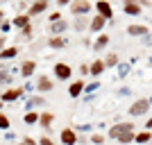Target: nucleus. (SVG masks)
Segmentation results:
<instances>
[{"label":"nucleus","mask_w":152,"mask_h":145,"mask_svg":"<svg viewBox=\"0 0 152 145\" xmlns=\"http://www.w3.org/2000/svg\"><path fill=\"white\" fill-rule=\"evenodd\" d=\"M150 100L148 98H141V100H136V102H132V107L127 109V114L132 116V118H141V116H145L148 111H150Z\"/></svg>","instance_id":"obj_1"},{"label":"nucleus","mask_w":152,"mask_h":145,"mask_svg":"<svg viewBox=\"0 0 152 145\" xmlns=\"http://www.w3.org/2000/svg\"><path fill=\"white\" fill-rule=\"evenodd\" d=\"M68 7H70V14H73L75 18H80V16H86V14L93 9V5H91L89 0H73Z\"/></svg>","instance_id":"obj_2"},{"label":"nucleus","mask_w":152,"mask_h":145,"mask_svg":"<svg viewBox=\"0 0 152 145\" xmlns=\"http://www.w3.org/2000/svg\"><path fill=\"white\" fill-rule=\"evenodd\" d=\"M93 7H95V12H98V16H102L107 23H114V7H111V2H107V0H98Z\"/></svg>","instance_id":"obj_3"},{"label":"nucleus","mask_w":152,"mask_h":145,"mask_svg":"<svg viewBox=\"0 0 152 145\" xmlns=\"http://www.w3.org/2000/svg\"><path fill=\"white\" fill-rule=\"evenodd\" d=\"M134 122H116L114 127H109V132H107V136L111 141H118V136L121 134H127V132H134Z\"/></svg>","instance_id":"obj_4"},{"label":"nucleus","mask_w":152,"mask_h":145,"mask_svg":"<svg viewBox=\"0 0 152 145\" xmlns=\"http://www.w3.org/2000/svg\"><path fill=\"white\" fill-rule=\"evenodd\" d=\"M55 77H57L59 82H66V79L73 77V68H70L68 63H64V61L55 63Z\"/></svg>","instance_id":"obj_5"},{"label":"nucleus","mask_w":152,"mask_h":145,"mask_svg":"<svg viewBox=\"0 0 152 145\" xmlns=\"http://www.w3.org/2000/svg\"><path fill=\"white\" fill-rule=\"evenodd\" d=\"M48 7H50V2H48V0H39V2H32V5L27 7V16H30V18H34V16H39V14L48 12Z\"/></svg>","instance_id":"obj_6"},{"label":"nucleus","mask_w":152,"mask_h":145,"mask_svg":"<svg viewBox=\"0 0 152 145\" xmlns=\"http://www.w3.org/2000/svg\"><path fill=\"white\" fill-rule=\"evenodd\" d=\"M123 12H125L127 16H141L143 7H141L136 0H125V2H123Z\"/></svg>","instance_id":"obj_7"},{"label":"nucleus","mask_w":152,"mask_h":145,"mask_svg":"<svg viewBox=\"0 0 152 145\" xmlns=\"http://www.w3.org/2000/svg\"><path fill=\"white\" fill-rule=\"evenodd\" d=\"M127 34H129V36H141V39H145L148 34H150V27H148V25H136V23H132V25H127Z\"/></svg>","instance_id":"obj_8"},{"label":"nucleus","mask_w":152,"mask_h":145,"mask_svg":"<svg viewBox=\"0 0 152 145\" xmlns=\"http://www.w3.org/2000/svg\"><path fill=\"white\" fill-rule=\"evenodd\" d=\"M61 143L64 145H77V132L73 127H64L61 129Z\"/></svg>","instance_id":"obj_9"},{"label":"nucleus","mask_w":152,"mask_h":145,"mask_svg":"<svg viewBox=\"0 0 152 145\" xmlns=\"http://www.w3.org/2000/svg\"><path fill=\"white\" fill-rule=\"evenodd\" d=\"M52 88H55V82H52L50 77L41 75V77L37 79V91H39V93H50Z\"/></svg>","instance_id":"obj_10"},{"label":"nucleus","mask_w":152,"mask_h":145,"mask_svg":"<svg viewBox=\"0 0 152 145\" xmlns=\"http://www.w3.org/2000/svg\"><path fill=\"white\" fill-rule=\"evenodd\" d=\"M89 70H91V77H100L104 70H107V66H104V59H93V61L89 63Z\"/></svg>","instance_id":"obj_11"},{"label":"nucleus","mask_w":152,"mask_h":145,"mask_svg":"<svg viewBox=\"0 0 152 145\" xmlns=\"http://www.w3.org/2000/svg\"><path fill=\"white\" fill-rule=\"evenodd\" d=\"M23 93H25L23 88H7V91L0 93V98H2V102H14V100H18Z\"/></svg>","instance_id":"obj_12"},{"label":"nucleus","mask_w":152,"mask_h":145,"mask_svg":"<svg viewBox=\"0 0 152 145\" xmlns=\"http://www.w3.org/2000/svg\"><path fill=\"white\" fill-rule=\"evenodd\" d=\"M84 88H86L84 79H75V82L68 86V95L70 98H80V95H84Z\"/></svg>","instance_id":"obj_13"},{"label":"nucleus","mask_w":152,"mask_h":145,"mask_svg":"<svg viewBox=\"0 0 152 145\" xmlns=\"http://www.w3.org/2000/svg\"><path fill=\"white\" fill-rule=\"evenodd\" d=\"M104 25H107V20L102 18V16H93V18H91V27H89V32H93V34H102Z\"/></svg>","instance_id":"obj_14"},{"label":"nucleus","mask_w":152,"mask_h":145,"mask_svg":"<svg viewBox=\"0 0 152 145\" xmlns=\"http://www.w3.org/2000/svg\"><path fill=\"white\" fill-rule=\"evenodd\" d=\"M109 41H111V39H109V34H104V32H102L100 36H95V41H93V50H95V52H102V50L109 45Z\"/></svg>","instance_id":"obj_15"},{"label":"nucleus","mask_w":152,"mask_h":145,"mask_svg":"<svg viewBox=\"0 0 152 145\" xmlns=\"http://www.w3.org/2000/svg\"><path fill=\"white\" fill-rule=\"evenodd\" d=\"M48 45H50L52 50H61V48L68 45V39H66V36H50V39H48Z\"/></svg>","instance_id":"obj_16"},{"label":"nucleus","mask_w":152,"mask_h":145,"mask_svg":"<svg viewBox=\"0 0 152 145\" xmlns=\"http://www.w3.org/2000/svg\"><path fill=\"white\" fill-rule=\"evenodd\" d=\"M91 27V18H86V16H80V18L73 20V30L75 32H84Z\"/></svg>","instance_id":"obj_17"},{"label":"nucleus","mask_w":152,"mask_h":145,"mask_svg":"<svg viewBox=\"0 0 152 145\" xmlns=\"http://www.w3.org/2000/svg\"><path fill=\"white\" fill-rule=\"evenodd\" d=\"M129 73H132V63H129V61H121L118 66H116V75H118V79H125Z\"/></svg>","instance_id":"obj_18"},{"label":"nucleus","mask_w":152,"mask_h":145,"mask_svg":"<svg viewBox=\"0 0 152 145\" xmlns=\"http://www.w3.org/2000/svg\"><path fill=\"white\" fill-rule=\"evenodd\" d=\"M34 107H45V98H43V95H32L30 100L25 102V109H27V111H32Z\"/></svg>","instance_id":"obj_19"},{"label":"nucleus","mask_w":152,"mask_h":145,"mask_svg":"<svg viewBox=\"0 0 152 145\" xmlns=\"http://www.w3.org/2000/svg\"><path fill=\"white\" fill-rule=\"evenodd\" d=\"M34 70H37V61L27 59V61H23V66H20V75L30 77V75H34Z\"/></svg>","instance_id":"obj_20"},{"label":"nucleus","mask_w":152,"mask_h":145,"mask_svg":"<svg viewBox=\"0 0 152 145\" xmlns=\"http://www.w3.org/2000/svg\"><path fill=\"white\" fill-rule=\"evenodd\" d=\"M66 30H68V20H59V23L50 25V32L55 34V36H61V34H66Z\"/></svg>","instance_id":"obj_21"},{"label":"nucleus","mask_w":152,"mask_h":145,"mask_svg":"<svg viewBox=\"0 0 152 145\" xmlns=\"http://www.w3.org/2000/svg\"><path fill=\"white\" fill-rule=\"evenodd\" d=\"M52 120H55V116H52L50 111H45V114H41V118H39V125L43 127L45 132H50V125H52Z\"/></svg>","instance_id":"obj_22"},{"label":"nucleus","mask_w":152,"mask_h":145,"mask_svg":"<svg viewBox=\"0 0 152 145\" xmlns=\"http://www.w3.org/2000/svg\"><path fill=\"white\" fill-rule=\"evenodd\" d=\"M152 141V132H148V129H143V132H136V141L134 143L136 145H145Z\"/></svg>","instance_id":"obj_23"},{"label":"nucleus","mask_w":152,"mask_h":145,"mask_svg":"<svg viewBox=\"0 0 152 145\" xmlns=\"http://www.w3.org/2000/svg\"><path fill=\"white\" fill-rule=\"evenodd\" d=\"M118 63H121L118 52H107V57H104V66H107V68H116Z\"/></svg>","instance_id":"obj_24"},{"label":"nucleus","mask_w":152,"mask_h":145,"mask_svg":"<svg viewBox=\"0 0 152 145\" xmlns=\"http://www.w3.org/2000/svg\"><path fill=\"white\" fill-rule=\"evenodd\" d=\"M16 55H18V48H16V45H9V48H5V50L0 52V59L7 61V59H14Z\"/></svg>","instance_id":"obj_25"},{"label":"nucleus","mask_w":152,"mask_h":145,"mask_svg":"<svg viewBox=\"0 0 152 145\" xmlns=\"http://www.w3.org/2000/svg\"><path fill=\"white\" fill-rule=\"evenodd\" d=\"M12 25H16V27H20V30H23V27L30 25V16H27V14H18V16L12 20Z\"/></svg>","instance_id":"obj_26"},{"label":"nucleus","mask_w":152,"mask_h":145,"mask_svg":"<svg viewBox=\"0 0 152 145\" xmlns=\"http://www.w3.org/2000/svg\"><path fill=\"white\" fill-rule=\"evenodd\" d=\"M39 118H41V114H37V111H25V116H23L25 125H39Z\"/></svg>","instance_id":"obj_27"},{"label":"nucleus","mask_w":152,"mask_h":145,"mask_svg":"<svg viewBox=\"0 0 152 145\" xmlns=\"http://www.w3.org/2000/svg\"><path fill=\"white\" fill-rule=\"evenodd\" d=\"M136 141V132H127L118 136V145H127V143H134Z\"/></svg>","instance_id":"obj_28"},{"label":"nucleus","mask_w":152,"mask_h":145,"mask_svg":"<svg viewBox=\"0 0 152 145\" xmlns=\"http://www.w3.org/2000/svg\"><path fill=\"white\" fill-rule=\"evenodd\" d=\"M104 141H107V136H104L102 132H95V134H91V136H89V143L91 145H102Z\"/></svg>","instance_id":"obj_29"},{"label":"nucleus","mask_w":152,"mask_h":145,"mask_svg":"<svg viewBox=\"0 0 152 145\" xmlns=\"http://www.w3.org/2000/svg\"><path fill=\"white\" fill-rule=\"evenodd\" d=\"M100 91V82L95 79V82H91V84H86V88H84V93L86 95H93V93H98Z\"/></svg>","instance_id":"obj_30"},{"label":"nucleus","mask_w":152,"mask_h":145,"mask_svg":"<svg viewBox=\"0 0 152 145\" xmlns=\"http://www.w3.org/2000/svg\"><path fill=\"white\" fill-rule=\"evenodd\" d=\"M0 84H12V75L2 68H0Z\"/></svg>","instance_id":"obj_31"},{"label":"nucleus","mask_w":152,"mask_h":145,"mask_svg":"<svg viewBox=\"0 0 152 145\" xmlns=\"http://www.w3.org/2000/svg\"><path fill=\"white\" fill-rule=\"evenodd\" d=\"M59 20H64L59 12H52L50 16H48V23H50V25H55V23H59Z\"/></svg>","instance_id":"obj_32"},{"label":"nucleus","mask_w":152,"mask_h":145,"mask_svg":"<svg viewBox=\"0 0 152 145\" xmlns=\"http://www.w3.org/2000/svg\"><path fill=\"white\" fill-rule=\"evenodd\" d=\"M20 39H25V41H30V39H32V25H27V27L20 30Z\"/></svg>","instance_id":"obj_33"},{"label":"nucleus","mask_w":152,"mask_h":145,"mask_svg":"<svg viewBox=\"0 0 152 145\" xmlns=\"http://www.w3.org/2000/svg\"><path fill=\"white\" fill-rule=\"evenodd\" d=\"M0 129H5V132L9 129V118H7L2 111H0Z\"/></svg>","instance_id":"obj_34"},{"label":"nucleus","mask_w":152,"mask_h":145,"mask_svg":"<svg viewBox=\"0 0 152 145\" xmlns=\"http://www.w3.org/2000/svg\"><path fill=\"white\" fill-rule=\"evenodd\" d=\"M129 95H132V88L129 86H121L118 88V98H129Z\"/></svg>","instance_id":"obj_35"},{"label":"nucleus","mask_w":152,"mask_h":145,"mask_svg":"<svg viewBox=\"0 0 152 145\" xmlns=\"http://www.w3.org/2000/svg\"><path fill=\"white\" fill-rule=\"evenodd\" d=\"M39 145H55V143H52L48 136H41V138H39Z\"/></svg>","instance_id":"obj_36"},{"label":"nucleus","mask_w":152,"mask_h":145,"mask_svg":"<svg viewBox=\"0 0 152 145\" xmlns=\"http://www.w3.org/2000/svg\"><path fill=\"white\" fill-rule=\"evenodd\" d=\"M80 73H82V75H91V70H89V63H82V66H80Z\"/></svg>","instance_id":"obj_37"},{"label":"nucleus","mask_w":152,"mask_h":145,"mask_svg":"<svg viewBox=\"0 0 152 145\" xmlns=\"http://www.w3.org/2000/svg\"><path fill=\"white\" fill-rule=\"evenodd\" d=\"M9 30H12V23H9V20H5V23L0 25V32H9Z\"/></svg>","instance_id":"obj_38"},{"label":"nucleus","mask_w":152,"mask_h":145,"mask_svg":"<svg viewBox=\"0 0 152 145\" xmlns=\"http://www.w3.org/2000/svg\"><path fill=\"white\" fill-rule=\"evenodd\" d=\"M141 41H143V43H145V45H150V48H152V32H150V34H148L145 39H141Z\"/></svg>","instance_id":"obj_39"},{"label":"nucleus","mask_w":152,"mask_h":145,"mask_svg":"<svg viewBox=\"0 0 152 145\" xmlns=\"http://www.w3.org/2000/svg\"><path fill=\"white\" fill-rule=\"evenodd\" d=\"M23 145H39V141H34V138H23Z\"/></svg>","instance_id":"obj_40"},{"label":"nucleus","mask_w":152,"mask_h":145,"mask_svg":"<svg viewBox=\"0 0 152 145\" xmlns=\"http://www.w3.org/2000/svg\"><path fill=\"white\" fill-rule=\"evenodd\" d=\"M5 138H7V141H16V134H12V132H7V134H5Z\"/></svg>","instance_id":"obj_41"},{"label":"nucleus","mask_w":152,"mask_h":145,"mask_svg":"<svg viewBox=\"0 0 152 145\" xmlns=\"http://www.w3.org/2000/svg\"><path fill=\"white\" fill-rule=\"evenodd\" d=\"M5 43H7V39H5V36H0V52L5 50Z\"/></svg>","instance_id":"obj_42"},{"label":"nucleus","mask_w":152,"mask_h":145,"mask_svg":"<svg viewBox=\"0 0 152 145\" xmlns=\"http://www.w3.org/2000/svg\"><path fill=\"white\" fill-rule=\"evenodd\" d=\"M80 132H91V125H80Z\"/></svg>","instance_id":"obj_43"},{"label":"nucleus","mask_w":152,"mask_h":145,"mask_svg":"<svg viewBox=\"0 0 152 145\" xmlns=\"http://www.w3.org/2000/svg\"><path fill=\"white\" fill-rule=\"evenodd\" d=\"M145 129H148V132H152V118H148V122H145Z\"/></svg>","instance_id":"obj_44"},{"label":"nucleus","mask_w":152,"mask_h":145,"mask_svg":"<svg viewBox=\"0 0 152 145\" xmlns=\"http://www.w3.org/2000/svg\"><path fill=\"white\" fill-rule=\"evenodd\" d=\"M2 23H5V12L0 9V25H2Z\"/></svg>","instance_id":"obj_45"},{"label":"nucleus","mask_w":152,"mask_h":145,"mask_svg":"<svg viewBox=\"0 0 152 145\" xmlns=\"http://www.w3.org/2000/svg\"><path fill=\"white\" fill-rule=\"evenodd\" d=\"M148 61H150V66H152V55H150V57H148Z\"/></svg>","instance_id":"obj_46"},{"label":"nucleus","mask_w":152,"mask_h":145,"mask_svg":"<svg viewBox=\"0 0 152 145\" xmlns=\"http://www.w3.org/2000/svg\"><path fill=\"white\" fill-rule=\"evenodd\" d=\"M148 100H150V104H152V95H150V98H148Z\"/></svg>","instance_id":"obj_47"},{"label":"nucleus","mask_w":152,"mask_h":145,"mask_svg":"<svg viewBox=\"0 0 152 145\" xmlns=\"http://www.w3.org/2000/svg\"><path fill=\"white\" fill-rule=\"evenodd\" d=\"M0 109H2V102H0Z\"/></svg>","instance_id":"obj_48"},{"label":"nucleus","mask_w":152,"mask_h":145,"mask_svg":"<svg viewBox=\"0 0 152 145\" xmlns=\"http://www.w3.org/2000/svg\"><path fill=\"white\" fill-rule=\"evenodd\" d=\"M18 145H23V141H20V143H18Z\"/></svg>","instance_id":"obj_49"}]
</instances>
